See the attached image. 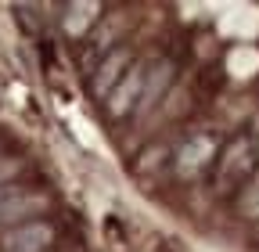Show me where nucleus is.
I'll return each mask as SVG.
<instances>
[{
  "label": "nucleus",
  "mask_w": 259,
  "mask_h": 252,
  "mask_svg": "<svg viewBox=\"0 0 259 252\" xmlns=\"http://www.w3.org/2000/svg\"><path fill=\"white\" fill-rule=\"evenodd\" d=\"M259 166V148L248 134H238L227 144H220L216 162H212V187L216 195H234L238 187L248 184V177Z\"/></svg>",
  "instance_id": "1"
},
{
  "label": "nucleus",
  "mask_w": 259,
  "mask_h": 252,
  "mask_svg": "<svg viewBox=\"0 0 259 252\" xmlns=\"http://www.w3.org/2000/svg\"><path fill=\"white\" fill-rule=\"evenodd\" d=\"M144 79H148V65L144 61H134V65L126 69V76L115 83V90L105 98V112L112 119H126L130 112H137L141 94H144Z\"/></svg>",
  "instance_id": "2"
},
{
  "label": "nucleus",
  "mask_w": 259,
  "mask_h": 252,
  "mask_svg": "<svg viewBox=\"0 0 259 252\" xmlns=\"http://www.w3.org/2000/svg\"><path fill=\"white\" fill-rule=\"evenodd\" d=\"M54 248V227L47 220H29V224L8 227L0 238V252H47Z\"/></svg>",
  "instance_id": "3"
},
{
  "label": "nucleus",
  "mask_w": 259,
  "mask_h": 252,
  "mask_svg": "<svg viewBox=\"0 0 259 252\" xmlns=\"http://www.w3.org/2000/svg\"><path fill=\"white\" fill-rule=\"evenodd\" d=\"M47 205H51V198H47V195H40V191L8 187V191H4V202H0V224H11V227L29 224V216L44 213Z\"/></svg>",
  "instance_id": "4"
},
{
  "label": "nucleus",
  "mask_w": 259,
  "mask_h": 252,
  "mask_svg": "<svg viewBox=\"0 0 259 252\" xmlns=\"http://www.w3.org/2000/svg\"><path fill=\"white\" fill-rule=\"evenodd\" d=\"M134 65V54H130L126 47H112L105 58H101V65H97L94 79H90V90H94V98L97 101H105L108 94L115 90V83L126 76V69Z\"/></svg>",
  "instance_id": "5"
},
{
  "label": "nucleus",
  "mask_w": 259,
  "mask_h": 252,
  "mask_svg": "<svg viewBox=\"0 0 259 252\" xmlns=\"http://www.w3.org/2000/svg\"><path fill=\"white\" fill-rule=\"evenodd\" d=\"M173 76H177V65L173 61H155V65H148V79H144V94H141V105H137V115H144V112H151L162 98H166V90H169V83H173Z\"/></svg>",
  "instance_id": "6"
},
{
  "label": "nucleus",
  "mask_w": 259,
  "mask_h": 252,
  "mask_svg": "<svg viewBox=\"0 0 259 252\" xmlns=\"http://www.w3.org/2000/svg\"><path fill=\"white\" fill-rule=\"evenodd\" d=\"M216 144H212V137H198V141H187L184 148H180V155H177V173L180 177H194L205 162H216Z\"/></svg>",
  "instance_id": "7"
}]
</instances>
